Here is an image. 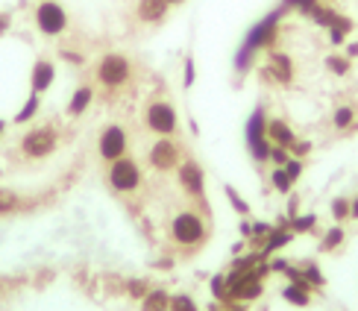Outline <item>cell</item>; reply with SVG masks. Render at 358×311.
Instances as JSON below:
<instances>
[{
  "label": "cell",
  "mask_w": 358,
  "mask_h": 311,
  "mask_svg": "<svg viewBox=\"0 0 358 311\" xmlns=\"http://www.w3.org/2000/svg\"><path fill=\"white\" fill-rule=\"evenodd\" d=\"M53 80H56V65L50 59H36L33 71H29V88H33L36 94H44L53 85Z\"/></svg>",
  "instance_id": "cell-13"
},
{
  "label": "cell",
  "mask_w": 358,
  "mask_h": 311,
  "mask_svg": "<svg viewBox=\"0 0 358 311\" xmlns=\"http://www.w3.org/2000/svg\"><path fill=\"white\" fill-rule=\"evenodd\" d=\"M347 56H350V59L358 56V41H350V44H347Z\"/></svg>",
  "instance_id": "cell-41"
},
{
  "label": "cell",
  "mask_w": 358,
  "mask_h": 311,
  "mask_svg": "<svg viewBox=\"0 0 358 311\" xmlns=\"http://www.w3.org/2000/svg\"><path fill=\"white\" fill-rule=\"evenodd\" d=\"M227 197H229V203H232V209H235V212H241V215L250 212V205H247L241 197H238V191H235L232 185H227Z\"/></svg>",
  "instance_id": "cell-34"
},
{
  "label": "cell",
  "mask_w": 358,
  "mask_h": 311,
  "mask_svg": "<svg viewBox=\"0 0 358 311\" xmlns=\"http://www.w3.org/2000/svg\"><path fill=\"white\" fill-rule=\"evenodd\" d=\"M62 56H65V59H71V62H73V65H80V62H83V56H77V53H71V50H65Z\"/></svg>",
  "instance_id": "cell-43"
},
{
  "label": "cell",
  "mask_w": 358,
  "mask_h": 311,
  "mask_svg": "<svg viewBox=\"0 0 358 311\" xmlns=\"http://www.w3.org/2000/svg\"><path fill=\"white\" fill-rule=\"evenodd\" d=\"M247 147H250V153L256 161H267L271 159V141H267V115L264 109L259 106L256 112L250 115V121H247Z\"/></svg>",
  "instance_id": "cell-3"
},
{
  "label": "cell",
  "mask_w": 358,
  "mask_h": 311,
  "mask_svg": "<svg viewBox=\"0 0 358 311\" xmlns=\"http://www.w3.org/2000/svg\"><path fill=\"white\" fill-rule=\"evenodd\" d=\"M100 156L106 159V161H115V159H124V153H127V147H129V141H127V132L117 126V124H109L106 129L100 132Z\"/></svg>",
  "instance_id": "cell-8"
},
{
  "label": "cell",
  "mask_w": 358,
  "mask_h": 311,
  "mask_svg": "<svg viewBox=\"0 0 358 311\" xmlns=\"http://www.w3.org/2000/svg\"><path fill=\"white\" fill-rule=\"evenodd\" d=\"M291 159V153H288V147H271V161L276 168H282L285 165V161Z\"/></svg>",
  "instance_id": "cell-35"
},
{
  "label": "cell",
  "mask_w": 358,
  "mask_h": 311,
  "mask_svg": "<svg viewBox=\"0 0 358 311\" xmlns=\"http://www.w3.org/2000/svg\"><path fill=\"white\" fill-rule=\"evenodd\" d=\"M141 311H171V297L165 291H150L144 297V305H141Z\"/></svg>",
  "instance_id": "cell-19"
},
{
  "label": "cell",
  "mask_w": 358,
  "mask_h": 311,
  "mask_svg": "<svg viewBox=\"0 0 358 311\" xmlns=\"http://www.w3.org/2000/svg\"><path fill=\"white\" fill-rule=\"evenodd\" d=\"M147 126L159 136H171V132L179 126V117H176V109L165 100H156L147 106Z\"/></svg>",
  "instance_id": "cell-7"
},
{
  "label": "cell",
  "mask_w": 358,
  "mask_h": 311,
  "mask_svg": "<svg viewBox=\"0 0 358 311\" xmlns=\"http://www.w3.org/2000/svg\"><path fill=\"white\" fill-rule=\"evenodd\" d=\"M147 159H150V165L156 171H173L179 165V147L173 141H168V138H162V141H156L150 147V156Z\"/></svg>",
  "instance_id": "cell-10"
},
{
  "label": "cell",
  "mask_w": 358,
  "mask_h": 311,
  "mask_svg": "<svg viewBox=\"0 0 358 311\" xmlns=\"http://www.w3.org/2000/svg\"><path fill=\"white\" fill-rule=\"evenodd\" d=\"M350 217H352V220H358V197H355V200H350Z\"/></svg>",
  "instance_id": "cell-42"
},
{
  "label": "cell",
  "mask_w": 358,
  "mask_h": 311,
  "mask_svg": "<svg viewBox=\"0 0 358 311\" xmlns=\"http://www.w3.org/2000/svg\"><path fill=\"white\" fill-rule=\"evenodd\" d=\"M132 77V65L124 53H106L97 62V80L106 88H121Z\"/></svg>",
  "instance_id": "cell-4"
},
{
  "label": "cell",
  "mask_w": 358,
  "mask_h": 311,
  "mask_svg": "<svg viewBox=\"0 0 358 311\" xmlns=\"http://www.w3.org/2000/svg\"><path fill=\"white\" fill-rule=\"evenodd\" d=\"M288 153H291L294 159H303V156H308V153H311V141H294V144L288 147Z\"/></svg>",
  "instance_id": "cell-36"
},
{
  "label": "cell",
  "mask_w": 358,
  "mask_h": 311,
  "mask_svg": "<svg viewBox=\"0 0 358 311\" xmlns=\"http://www.w3.org/2000/svg\"><path fill=\"white\" fill-rule=\"evenodd\" d=\"M168 3H171V6H179V3H185V0H168Z\"/></svg>",
  "instance_id": "cell-45"
},
{
  "label": "cell",
  "mask_w": 358,
  "mask_h": 311,
  "mask_svg": "<svg viewBox=\"0 0 358 311\" xmlns=\"http://www.w3.org/2000/svg\"><path fill=\"white\" fill-rule=\"evenodd\" d=\"M229 311H244V308H229Z\"/></svg>",
  "instance_id": "cell-46"
},
{
  "label": "cell",
  "mask_w": 358,
  "mask_h": 311,
  "mask_svg": "<svg viewBox=\"0 0 358 311\" xmlns=\"http://www.w3.org/2000/svg\"><path fill=\"white\" fill-rule=\"evenodd\" d=\"M92 100H94V88L92 85H80L77 92L71 94V103H68V115L71 117H80L88 106H92Z\"/></svg>",
  "instance_id": "cell-16"
},
{
  "label": "cell",
  "mask_w": 358,
  "mask_h": 311,
  "mask_svg": "<svg viewBox=\"0 0 358 311\" xmlns=\"http://www.w3.org/2000/svg\"><path fill=\"white\" fill-rule=\"evenodd\" d=\"M285 12H288L285 6H279L276 12L264 15V18L250 29L247 38H244V44H241V50L235 53V71L244 73V71L252 65V59H256L259 50H273V41H276V36H279V21H282V15H285Z\"/></svg>",
  "instance_id": "cell-1"
},
{
  "label": "cell",
  "mask_w": 358,
  "mask_h": 311,
  "mask_svg": "<svg viewBox=\"0 0 358 311\" xmlns=\"http://www.w3.org/2000/svg\"><path fill=\"white\" fill-rule=\"evenodd\" d=\"M194 80H197V71H194V59H185V77H182L185 88H191V85H194Z\"/></svg>",
  "instance_id": "cell-37"
},
{
  "label": "cell",
  "mask_w": 358,
  "mask_h": 311,
  "mask_svg": "<svg viewBox=\"0 0 358 311\" xmlns=\"http://www.w3.org/2000/svg\"><path fill=\"white\" fill-rule=\"evenodd\" d=\"M179 185L188 197H200L206 191V176H203V168L197 161H185V165H179Z\"/></svg>",
  "instance_id": "cell-11"
},
{
  "label": "cell",
  "mask_w": 358,
  "mask_h": 311,
  "mask_svg": "<svg viewBox=\"0 0 358 311\" xmlns=\"http://www.w3.org/2000/svg\"><path fill=\"white\" fill-rule=\"evenodd\" d=\"M264 77H273L276 82L288 85L294 80V62H291V56L288 53H279V50H271V56H267Z\"/></svg>",
  "instance_id": "cell-12"
},
{
  "label": "cell",
  "mask_w": 358,
  "mask_h": 311,
  "mask_svg": "<svg viewBox=\"0 0 358 311\" xmlns=\"http://www.w3.org/2000/svg\"><path fill=\"white\" fill-rule=\"evenodd\" d=\"M303 276H306V282H308L311 288H323V282H326V279H323V273L315 268V264H306Z\"/></svg>",
  "instance_id": "cell-32"
},
{
  "label": "cell",
  "mask_w": 358,
  "mask_h": 311,
  "mask_svg": "<svg viewBox=\"0 0 358 311\" xmlns=\"http://www.w3.org/2000/svg\"><path fill=\"white\" fill-rule=\"evenodd\" d=\"M212 291L217 300H229V279L227 276H215L212 279Z\"/></svg>",
  "instance_id": "cell-31"
},
{
  "label": "cell",
  "mask_w": 358,
  "mask_h": 311,
  "mask_svg": "<svg viewBox=\"0 0 358 311\" xmlns=\"http://www.w3.org/2000/svg\"><path fill=\"white\" fill-rule=\"evenodd\" d=\"M341 244H344V229H341V226H332L329 232L323 235L320 249H323V253H329V249H335V247H341Z\"/></svg>",
  "instance_id": "cell-26"
},
{
  "label": "cell",
  "mask_w": 358,
  "mask_h": 311,
  "mask_svg": "<svg viewBox=\"0 0 358 311\" xmlns=\"http://www.w3.org/2000/svg\"><path fill=\"white\" fill-rule=\"evenodd\" d=\"M282 168H285V173L291 176V182H296V180H300V176H303V161H300V159H294V156H291V159H288Z\"/></svg>",
  "instance_id": "cell-33"
},
{
  "label": "cell",
  "mask_w": 358,
  "mask_h": 311,
  "mask_svg": "<svg viewBox=\"0 0 358 311\" xmlns=\"http://www.w3.org/2000/svg\"><path fill=\"white\" fill-rule=\"evenodd\" d=\"M338 15H341L338 9H332V6H323V3H320L315 12H311V21H315L317 27H323V29H329V27L335 24Z\"/></svg>",
  "instance_id": "cell-23"
},
{
  "label": "cell",
  "mask_w": 358,
  "mask_h": 311,
  "mask_svg": "<svg viewBox=\"0 0 358 311\" xmlns=\"http://www.w3.org/2000/svg\"><path fill=\"white\" fill-rule=\"evenodd\" d=\"M326 68H329L335 77H347L350 68H352V59L341 56V53H329V56H326Z\"/></svg>",
  "instance_id": "cell-21"
},
{
  "label": "cell",
  "mask_w": 358,
  "mask_h": 311,
  "mask_svg": "<svg viewBox=\"0 0 358 311\" xmlns=\"http://www.w3.org/2000/svg\"><path fill=\"white\" fill-rule=\"evenodd\" d=\"M38 109H41V94H29L27 97V103H24V106H21V112L18 115H15V124H27V121H33V117L38 115Z\"/></svg>",
  "instance_id": "cell-20"
},
{
  "label": "cell",
  "mask_w": 358,
  "mask_h": 311,
  "mask_svg": "<svg viewBox=\"0 0 358 311\" xmlns=\"http://www.w3.org/2000/svg\"><path fill=\"white\" fill-rule=\"evenodd\" d=\"M352 18H347V15H338V18H335V24L329 27V41L335 44V48H341V44H344L347 41V36L352 33Z\"/></svg>",
  "instance_id": "cell-17"
},
{
  "label": "cell",
  "mask_w": 358,
  "mask_h": 311,
  "mask_svg": "<svg viewBox=\"0 0 358 311\" xmlns=\"http://www.w3.org/2000/svg\"><path fill=\"white\" fill-rule=\"evenodd\" d=\"M317 224V215H296V217H288V229L294 235H303V232H311Z\"/></svg>",
  "instance_id": "cell-22"
},
{
  "label": "cell",
  "mask_w": 358,
  "mask_h": 311,
  "mask_svg": "<svg viewBox=\"0 0 358 311\" xmlns=\"http://www.w3.org/2000/svg\"><path fill=\"white\" fill-rule=\"evenodd\" d=\"M171 311H197V305L188 294H176V297H171Z\"/></svg>",
  "instance_id": "cell-30"
},
{
  "label": "cell",
  "mask_w": 358,
  "mask_h": 311,
  "mask_svg": "<svg viewBox=\"0 0 358 311\" xmlns=\"http://www.w3.org/2000/svg\"><path fill=\"white\" fill-rule=\"evenodd\" d=\"M3 132H6V121H0V138H3Z\"/></svg>",
  "instance_id": "cell-44"
},
{
  "label": "cell",
  "mask_w": 358,
  "mask_h": 311,
  "mask_svg": "<svg viewBox=\"0 0 358 311\" xmlns=\"http://www.w3.org/2000/svg\"><path fill=\"white\" fill-rule=\"evenodd\" d=\"M56 144H59V136L53 126H36L21 138V153L27 159H44L56 150Z\"/></svg>",
  "instance_id": "cell-5"
},
{
  "label": "cell",
  "mask_w": 358,
  "mask_h": 311,
  "mask_svg": "<svg viewBox=\"0 0 358 311\" xmlns=\"http://www.w3.org/2000/svg\"><path fill=\"white\" fill-rule=\"evenodd\" d=\"M9 27H12V15L9 12H0V36H3Z\"/></svg>",
  "instance_id": "cell-39"
},
{
  "label": "cell",
  "mask_w": 358,
  "mask_h": 311,
  "mask_svg": "<svg viewBox=\"0 0 358 311\" xmlns=\"http://www.w3.org/2000/svg\"><path fill=\"white\" fill-rule=\"evenodd\" d=\"M296 209H300V200L291 197V203H288V217H296Z\"/></svg>",
  "instance_id": "cell-40"
},
{
  "label": "cell",
  "mask_w": 358,
  "mask_h": 311,
  "mask_svg": "<svg viewBox=\"0 0 358 311\" xmlns=\"http://www.w3.org/2000/svg\"><path fill=\"white\" fill-rule=\"evenodd\" d=\"M267 141L273 147H291L296 141V136L282 117H271V121H267Z\"/></svg>",
  "instance_id": "cell-14"
},
{
  "label": "cell",
  "mask_w": 358,
  "mask_h": 311,
  "mask_svg": "<svg viewBox=\"0 0 358 311\" xmlns=\"http://www.w3.org/2000/svg\"><path fill=\"white\" fill-rule=\"evenodd\" d=\"M332 124H335V129H350L355 124V109L352 106H338L335 115H332Z\"/></svg>",
  "instance_id": "cell-24"
},
{
  "label": "cell",
  "mask_w": 358,
  "mask_h": 311,
  "mask_svg": "<svg viewBox=\"0 0 358 311\" xmlns=\"http://www.w3.org/2000/svg\"><path fill=\"white\" fill-rule=\"evenodd\" d=\"M171 3L168 0H138V18L144 24H159L168 15Z\"/></svg>",
  "instance_id": "cell-15"
},
{
  "label": "cell",
  "mask_w": 358,
  "mask_h": 311,
  "mask_svg": "<svg viewBox=\"0 0 358 311\" xmlns=\"http://www.w3.org/2000/svg\"><path fill=\"white\" fill-rule=\"evenodd\" d=\"M15 209H18V194H15V191L0 188V215H9Z\"/></svg>",
  "instance_id": "cell-28"
},
{
  "label": "cell",
  "mask_w": 358,
  "mask_h": 311,
  "mask_svg": "<svg viewBox=\"0 0 358 311\" xmlns=\"http://www.w3.org/2000/svg\"><path fill=\"white\" fill-rule=\"evenodd\" d=\"M171 232H173V238H176L179 244L191 247V244H197V241L203 238V220L194 215V212H182V215L173 217Z\"/></svg>",
  "instance_id": "cell-9"
},
{
  "label": "cell",
  "mask_w": 358,
  "mask_h": 311,
  "mask_svg": "<svg viewBox=\"0 0 358 311\" xmlns=\"http://www.w3.org/2000/svg\"><path fill=\"white\" fill-rule=\"evenodd\" d=\"M129 294H132V297H147V285L141 282V279H136V282L129 285Z\"/></svg>",
  "instance_id": "cell-38"
},
{
  "label": "cell",
  "mask_w": 358,
  "mask_h": 311,
  "mask_svg": "<svg viewBox=\"0 0 358 311\" xmlns=\"http://www.w3.org/2000/svg\"><path fill=\"white\" fill-rule=\"evenodd\" d=\"M282 6H285L288 12L294 9V12L306 15V18H311V12H315V9L320 6V0H282Z\"/></svg>",
  "instance_id": "cell-25"
},
{
  "label": "cell",
  "mask_w": 358,
  "mask_h": 311,
  "mask_svg": "<svg viewBox=\"0 0 358 311\" xmlns=\"http://www.w3.org/2000/svg\"><path fill=\"white\" fill-rule=\"evenodd\" d=\"M294 238V232L291 229H285V226H279V229H271V232H267V244H264V253H273V249H282V247H285L288 241Z\"/></svg>",
  "instance_id": "cell-18"
},
{
  "label": "cell",
  "mask_w": 358,
  "mask_h": 311,
  "mask_svg": "<svg viewBox=\"0 0 358 311\" xmlns=\"http://www.w3.org/2000/svg\"><path fill=\"white\" fill-rule=\"evenodd\" d=\"M332 217L338 220H350V197H335L332 200Z\"/></svg>",
  "instance_id": "cell-29"
},
{
  "label": "cell",
  "mask_w": 358,
  "mask_h": 311,
  "mask_svg": "<svg viewBox=\"0 0 358 311\" xmlns=\"http://www.w3.org/2000/svg\"><path fill=\"white\" fill-rule=\"evenodd\" d=\"M271 182H273V188L279 191V194H288L291 191V176L285 173V168H273V173H271Z\"/></svg>",
  "instance_id": "cell-27"
},
{
  "label": "cell",
  "mask_w": 358,
  "mask_h": 311,
  "mask_svg": "<svg viewBox=\"0 0 358 311\" xmlns=\"http://www.w3.org/2000/svg\"><path fill=\"white\" fill-rule=\"evenodd\" d=\"M36 27L41 36H62L68 29V12L62 3H56V0H41L36 6Z\"/></svg>",
  "instance_id": "cell-2"
},
{
  "label": "cell",
  "mask_w": 358,
  "mask_h": 311,
  "mask_svg": "<svg viewBox=\"0 0 358 311\" xmlns=\"http://www.w3.org/2000/svg\"><path fill=\"white\" fill-rule=\"evenodd\" d=\"M141 182V171L136 165V159H115L109 168V185L115 191H136Z\"/></svg>",
  "instance_id": "cell-6"
}]
</instances>
